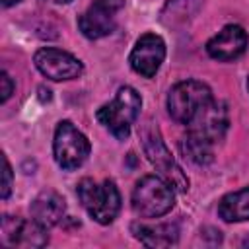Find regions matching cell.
<instances>
[{"mask_svg":"<svg viewBox=\"0 0 249 249\" xmlns=\"http://www.w3.org/2000/svg\"><path fill=\"white\" fill-rule=\"evenodd\" d=\"M33 62L43 76H47L49 80H54V82L72 80L84 72L82 62L74 54L60 51V49H54V47L39 49L33 56Z\"/></svg>","mask_w":249,"mask_h":249,"instance_id":"ba28073f","label":"cell"},{"mask_svg":"<svg viewBox=\"0 0 249 249\" xmlns=\"http://www.w3.org/2000/svg\"><path fill=\"white\" fill-rule=\"evenodd\" d=\"M142 99L138 91L130 86H123L111 103H105L97 109V121L119 140L128 138L132 123L138 119Z\"/></svg>","mask_w":249,"mask_h":249,"instance_id":"7a4b0ae2","label":"cell"},{"mask_svg":"<svg viewBox=\"0 0 249 249\" xmlns=\"http://www.w3.org/2000/svg\"><path fill=\"white\" fill-rule=\"evenodd\" d=\"M124 8V0H93V4L80 16L78 27L88 39H101L115 31L117 12Z\"/></svg>","mask_w":249,"mask_h":249,"instance_id":"52a82bcc","label":"cell"},{"mask_svg":"<svg viewBox=\"0 0 249 249\" xmlns=\"http://www.w3.org/2000/svg\"><path fill=\"white\" fill-rule=\"evenodd\" d=\"M181 152L187 160H191L196 165H206L214 158V142L206 136L195 132L189 128V132L181 140Z\"/></svg>","mask_w":249,"mask_h":249,"instance_id":"9a60e30c","label":"cell"},{"mask_svg":"<svg viewBox=\"0 0 249 249\" xmlns=\"http://www.w3.org/2000/svg\"><path fill=\"white\" fill-rule=\"evenodd\" d=\"M132 233L146 247H169L175 245L179 237V230L175 224H158V226L132 224Z\"/></svg>","mask_w":249,"mask_h":249,"instance_id":"5bb4252c","label":"cell"},{"mask_svg":"<svg viewBox=\"0 0 249 249\" xmlns=\"http://www.w3.org/2000/svg\"><path fill=\"white\" fill-rule=\"evenodd\" d=\"M140 138H142V146H144V154L148 158V161L160 171V177L165 179L173 189H177L179 193H185L189 189V179L185 177L183 169L175 163L173 156L169 154L167 146L163 144L158 126L150 121L142 126L140 130Z\"/></svg>","mask_w":249,"mask_h":249,"instance_id":"277c9868","label":"cell"},{"mask_svg":"<svg viewBox=\"0 0 249 249\" xmlns=\"http://www.w3.org/2000/svg\"><path fill=\"white\" fill-rule=\"evenodd\" d=\"M89 140L70 123V121H60L56 130H54V140H53V154L56 163L66 169H78L89 156Z\"/></svg>","mask_w":249,"mask_h":249,"instance_id":"8992f818","label":"cell"},{"mask_svg":"<svg viewBox=\"0 0 249 249\" xmlns=\"http://www.w3.org/2000/svg\"><path fill=\"white\" fill-rule=\"evenodd\" d=\"M0 93H2V103L4 101H8L10 99V95H12V91H14V82H12V78L8 76V72H2L0 74Z\"/></svg>","mask_w":249,"mask_h":249,"instance_id":"d6986e66","label":"cell"},{"mask_svg":"<svg viewBox=\"0 0 249 249\" xmlns=\"http://www.w3.org/2000/svg\"><path fill=\"white\" fill-rule=\"evenodd\" d=\"M247 49V33L241 25H226L208 43L206 53L216 60H233Z\"/></svg>","mask_w":249,"mask_h":249,"instance_id":"8fae6325","label":"cell"},{"mask_svg":"<svg viewBox=\"0 0 249 249\" xmlns=\"http://www.w3.org/2000/svg\"><path fill=\"white\" fill-rule=\"evenodd\" d=\"M218 214L224 222L249 220V187L222 196L218 204Z\"/></svg>","mask_w":249,"mask_h":249,"instance_id":"2e32d148","label":"cell"},{"mask_svg":"<svg viewBox=\"0 0 249 249\" xmlns=\"http://www.w3.org/2000/svg\"><path fill=\"white\" fill-rule=\"evenodd\" d=\"M29 210H31V216H33L35 222H39L45 228H53V226L60 224V220L64 218L66 204H64V198L58 193L43 191L33 198Z\"/></svg>","mask_w":249,"mask_h":249,"instance_id":"4fadbf2b","label":"cell"},{"mask_svg":"<svg viewBox=\"0 0 249 249\" xmlns=\"http://www.w3.org/2000/svg\"><path fill=\"white\" fill-rule=\"evenodd\" d=\"M163 58H165L163 39L156 33H146L136 41V45L128 56V62L136 74H140L144 78H152L160 70Z\"/></svg>","mask_w":249,"mask_h":249,"instance_id":"30bf717a","label":"cell"},{"mask_svg":"<svg viewBox=\"0 0 249 249\" xmlns=\"http://www.w3.org/2000/svg\"><path fill=\"white\" fill-rule=\"evenodd\" d=\"M78 198L86 212L99 224H111L121 210V195L117 185L111 179L95 183L89 177H84L76 187Z\"/></svg>","mask_w":249,"mask_h":249,"instance_id":"3957f363","label":"cell"},{"mask_svg":"<svg viewBox=\"0 0 249 249\" xmlns=\"http://www.w3.org/2000/svg\"><path fill=\"white\" fill-rule=\"evenodd\" d=\"M173 204V187L158 175L142 177L132 191V210L140 218H160L167 214Z\"/></svg>","mask_w":249,"mask_h":249,"instance_id":"5b68a950","label":"cell"},{"mask_svg":"<svg viewBox=\"0 0 249 249\" xmlns=\"http://www.w3.org/2000/svg\"><path fill=\"white\" fill-rule=\"evenodd\" d=\"M49 235L47 228L39 222L21 220L18 216H4L2 218V243L10 247H43L47 245Z\"/></svg>","mask_w":249,"mask_h":249,"instance_id":"9c48e42d","label":"cell"},{"mask_svg":"<svg viewBox=\"0 0 249 249\" xmlns=\"http://www.w3.org/2000/svg\"><path fill=\"white\" fill-rule=\"evenodd\" d=\"M193 2L198 4L200 0H169L167 6H165V10H163V16H167V18L187 16V14H189V8H191ZM167 18H165V19H167Z\"/></svg>","mask_w":249,"mask_h":249,"instance_id":"e0dca14e","label":"cell"},{"mask_svg":"<svg viewBox=\"0 0 249 249\" xmlns=\"http://www.w3.org/2000/svg\"><path fill=\"white\" fill-rule=\"evenodd\" d=\"M189 128L198 132V134H202V136H206L214 144L220 142L224 138L226 130H228V109H226V103L214 99L204 109V113L195 123L189 124Z\"/></svg>","mask_w":249,"mask_h":249,"instance_id":"7c38bea8","label":"cell"},{"mask_svg":"<svg viewBox=\"0 0 249 249\" xmlns=\"http://www.w3.org/2000/svg\"><path fill=\"white\" fill-rule=\"evenodd\" d=\"M247 88H249V80H247Z\"/></svg>","mask_w":249,"mask_h":249,"instance_id":"7402d4cb","label":"cell"},{"mask_svg":"<svg viewBox=\"0 0 249 249\" xmlns=\"http://www.w3.org/2000/svg\"><path fill=\"white\" fill-rule=\"evenodd\" d=\"M214 101L212 91L198 80H185L175 84L167 93V111L173 121L181 124L195 123L204 109Z\"/></svg>","mask_w":249,"mask_h":249,"instance_id":"6da1fadb","label":"cell"},{"mask_svg":"<svg viewBox=\"0 0 249 249\" xmlns=\"http://www.w3.org/2000/svg\"><path fill=\"white\" fill-rule=\"evenodd\" d=\"M45 2H53V4H68L72 0H45Z\"/></svg>","mask_w":249,"mask_h":249,"instance_id":"44dd1931","label":"cell"},{"mask_svg":"<svg viewBox=\"0 0 249 249\" xmlns=\"http://www.w3.org/2000/svg\"><path fill=\"white\" fill-rule=\"evenodd\" d=\"M19 0H2V6L4 8H8V6H14V4H18Z\"/></svg>","mask_w":249,"mask_h":249,"instance_id":"ffe728a7","label":"cell"},{"mask_svg":"<svg viewBox=\"0 0 249 249\" xmlns=\"http://www.w3.org/2000/svg\"><path fill=\"white\" fill-rule=\"evenodd\" d=\"M4 161V171H2V198H8L10 196V191H12V165L8 161V158L4 156L2 158Z\"/></svg>","mask_w":249,"mask_h":249,"instance_id":"ac0fdd59","label":"cell"}]
</instances>
